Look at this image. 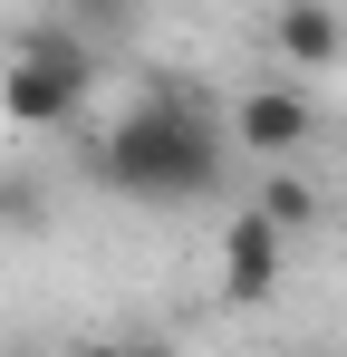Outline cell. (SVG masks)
Listing matches in <instances>:
<instances>
[{"mask_svg": "<svg viewBox=\"0 0 347 357\" xmlns=\"http://www.w3.org/2000/svg\"><path fill=\"white\" fill-rule=\"evenodd\" d=\"M222 174H231V126L183 87L135 97L97 135V183L125 203H203V193H222Z\"/></svg>", "mask_w": 347, "mask_h": 357, "instance_id": "obj_1", "label": "cell"}, {"mask_svg": "<svg viewBox=\"0 0 347 357\" xmlns=\"http://www.w3.org/2000/svg\"><path fill=\"white\" fill-rule=\"evenodd\" d=\"M251 203H261V213H270V222H280L289 241H299V232H318V222H328V193H318L309 174H289V165H280L270 183H251Z\"/></svg>", "mask_w": 347, "mask_h": 357, "instance_id": "obj_6", "label": "cell"}, {"mask_svg": "<svg viewBox=\"0 0 347 357\" xmlns=\"http://www.w3.org/2000/svg\"><path fill=\"white\" fill-rule=\"evenodd\" d=\"M270 49L299 77H328V68H347V10L338 0H280L270 10Z\"/></svg>", "mask_w": 347, "mask_h": 357, "instance_id": "obj_5", "label": "cell"}, {"mask_svg": "<svg viewBox=\"0 0 347 357\" xmlns=\"http://www.w3.org/2000/svg\"><path fill=\"white\" fill-rule=\"evenodd\" d=\"M222 126H231V145H241V155L289 165V155L318 135V97H309V87H280V77H261V87H241V97H231Z\"/></svg>", "mask_w": 347, "mask_h": 357, "instance_id": "obj_3", "label": "cell"}, {"mask_svg": "<svg viewBox=\"0 0 347 357\" xmlns=\"http://www.w3.org/2000/svg\"><path fill=\"white\" fill-rule=\"evenodd\" d=\"M97 97V39L77 20H29L10 39V68H0V116L10 126H77Z\"/></svg>", "mask_w": 347, "mask_h": 357, "instance_id": "obj_2", "label": "cell"}, {"mask_svg": "<svg viewBox=\"0 0 347 357\" xmlns=\"http://www.w3.org/2000/svg\"><path fill=\"white\" fill-rule=\"evenodd\" d=\"M280 271H289V232L261 213V203H241V213L222 222V290L231 299H270Z\"/></svg>", "mask_w": 347, "mask_h": 357, "instance_id": "obj_4", "label": "cell"}, {"mask_svg": "<svg viewBox=\"0 0 347 357\" xmlns=\"http://www.w3.org/2000/svg\"><path fill=\"white\" fill-rule=\"evenodd\" d=\"M68 20H77V29H87L97 49H107L116 29H125V0H68Z\"/></svg>", "mask_w": 347, "mask_h": 357, "instance_id": "obj_7", "label": "cell"}]
</instances>
